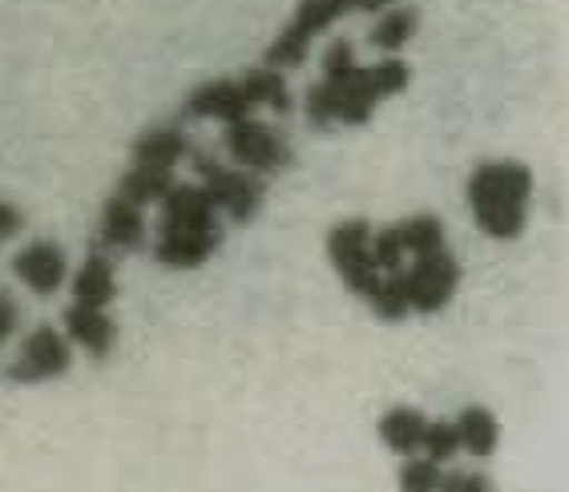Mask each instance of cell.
Listing matches in <instances>:
<instances>
[{"instance_id":"e0dca14e","label":"cell","mask_w":569,"mask_h":492,"mask_svg":"<svg viewBox=\"0 0 569 492\" xmlns=\"http://www.w3.org/2000/svg\"><path fill=\"white\" fill-rule=\"evenodd\" d=\"M174 187V174L170 170H153V165H133L130 174L118 182V194L133 207H146V202H162L166 190Z\"/></svg>"},{"instance_id":"ac0fdd59","label":"cell","mask_w":569,"mask_h":492,"mask_svg":"<svg viewBox=\"0 0 569 492\" xmlns=\"http://www.w3.org/2000/svg\"><path fill=\"white\" fill-rule=\"evenodd\" d=\"M457 436H460V449H469L472 456H493V449H497L493 412H485V408H465L457 420Z\"/></svg>"},{"instance_id":"4fadbf2b","label":"cell","mask_w":569,"mask_h":492,"mask_svg":"<svg viewBox=\"0 0 569 492\" xmlns=\"http://www.w3.org/2000/svg\"><path fill=\"white\" fill-rule=\"evenodd\" d=\"M101 242L110 251H138V247H146L142 207H133L121 194H113L106 202V214H101Z\"/></svg>"},{"instance_id":"cb8c5ba5","label":"cell","mask_w":569,"mask_h":492,"mask_svg":"<svg viewBox=\"0 0 569 492\" xmlns=\"http://www.w3.org/2000/svg\"><path fill=\"white\" fill-rule=\"evenodd\" d=\"M356 66V49H351V41H336L328 49V57H323V77L331 73H343V69Z\"/></svg>"},{"instance_id":"ba28073f","label":"cell","mask_w":569,"mask_h":492,"mask_svg":"<svg viewBox=\"0 0 569 492\" xmlns=\"http://www.w3.org/2000/svg\"><path fill=\"white\" fill-rule=\"evenodd\" d=\"M460 283V271L452 263V254L445 247L425 254H412V271H405V287H408V307L420 311V315H432L440 307L449 303L452 291Z\"/></svg>"},{"instance_id":"9a60e30c","label":"cell","mask_w":569,"mask_h":492,"mask_svg":"<svg viewBox=\"0 0 569 492\" xmlns=\"http://www.w3.org/2000/svg\"><path fill=\"white\" fill-rule=\"evenodd\" d=\"M113 267L106 254H89L81 271H77V283H73V295L77 303H89V307H106L113 299Z\"/></svg>"},{"instance_id":"8fae6325","label":"cell","mask_w":569,"mask_h":492,"mask_svg":"<svg viewBox=\"0 0 569 492\" xmlns=\"http://www.w3.org/2000/svg\"><path fill=\"white\" fill-rule=\"evenodd\" d=\"M12 271L21 274L37 295H53L57 287L66 283V251L57 242H33L12 259Z\"/></svg>"},{"instance_id":"5b68a950","label":"cell","mask_w":569,"mask_h":492,"mask_svg":"<svg viewBox=\"0 0 569 492\" xmlns=\"http://www.w3.org/2000/svg\"><path fill=\"white\" fill-rule=\"evenodd\" d=\"M328 254H331V267L348 283V291H356L360 299H372V291L383 279V271L372 259V227L363 219L340 222L328 234Z\"/></svg>"},{"instance_id":"52a82bcc","label":"cell","mask_w":569,"mask_h":492,"mask_svg":"<svg viewBox=\"0 0 569 492\" xmlns=\"http://www.w3.org/2000/svg\"><path fill=\"white\" fill-rule=\"evenodd\" d=\"M194 170L202 178V190L207 198L219 207V214L234 222H251L263 207V182L247 170H227L222 162H210V158H194Z\"/></svg>"},{"instance_id":"44dd1931","label":"cell","mask_w":569,"mask_h":492,"mask_svg":"<svg viewBox=\"0 0 569 492\" xmlns=\"http://www.w3.org/2000/svg\"><path fill=\"white\" fill-rule=\"evenodd\" d=\"M420 449L428 452V460H437V464H445V460H452V456H457V449H460L457 424H445V420H437V424H425V436H420Z\"/></svg>"},{"instance_id":"277c9868","label":"cell","mask_w":569,"mask_h":492,"mask_svg":"<svg viewBox=\"0 0 569 492\" xmlns=\"http://www.w3.org/2000/svg\"><path fill=\"white\" fill-rule=\"evenodd\" d=\"M259 106H271V110L287 113L291 110V93H287V81L279 69L263 66L254 73H242L234 81H210V86H198L187 98V118H219L234 121L247 118Z\"/></svg>"},{"instance_id":"7a4b0ae2","label":"cell","mask_w":569,"mask_h":492,"mask_svg":"<svg viewBox=\"0 0 569 492\" xmlns=\"http://www.w3.org/2000/svg\"><path fill=\"white\" fill-rule=\"evenodd\" d=\"M222 242V222L219 207L207 198L202 187H170L162 198V234H158V263L190 271L202 267L210 254L219 251Z\"/></svg>"},{"instance_id":"4316f807","label":"cell","mask_w":569,"mask_h":492,"mask_svg":"<svg viewBox=\"0 0 569 492\" xmlns=\"http://www.w3.org/2000/svg\"><path fill=\"white\" fill-rule=\"evenodd\" d=\"M336 4H340V12H380L396 0H336Z\"/></svg>"},{"instance_id":"603a6c76","label":"cell","mask_w":569,"mask_h":492,"mask_svg":"<svg viewBox=\"0 0 569 492\" xmlns=\"http://www.w3.org/2000/svg\"><path fill=\"white\" fill-rule=\"evenodd\" d=\"M437 489H445V492H485L489 489V481H485L481 472H449V476H440Z\"/></svg>"},{"instance_id":"d6986e66","label":"cell","mask_w":569,"mask_h":492,"mask_svg":"<svg viewBox=\"0 0 569 492\" xmlns=\"http://www.w3.org/2000/svg\"><path fill=\"white\" fill-rule=\"evenodd\" d=\"M417 24H420V12H417V9L383 12L380 24L372 29V37H368V41H372L376 49H383V53H396V49H405V44L412 41V33H417Z\"/></svg>"},{"instance_id":"3957f363","label":"cell","mask_w":569,"mask_h":492,"mask_svg":"<svg viewBox=\"0 0 569 492\" xmlns=\"http://www.w3.org/2000/svg\"><path fill=\"white\" fill-rule=\"evenodd\" d=\"M533 174L521 162H485L469 178V207L489 239H517L526 230Z\"/></svg>"},{"instance_id":"d4e9b609","label":"cell","mask_w":569,"mask_h":492,"mask_svg":"<svg viewBox=\"0 0 569 492\" xmlns=\"http://www.w3.org/2000/svg\"><path fill=\"white\" fill-rule=\"evenodd\" d=\"M12 331H17V303L9 291H0V343H9Z\"/></svg>"},{"instance_id":"9c48e42d","label":"cell","mask_w":569,"mask_h":492,"mask_svg":"<svg viewBox=\"0 0 569 492\" xmlns=\"http://www.w3.org/2000/svg\"><path fill=\"white\" fill-rule=\"evenodd\" d=\"M343 12L336 0H303L296 9V17H291V24H287L283 33H279V41L267 49V66L271 69H296L303 66L307 49H311V41H316L323 29H328L331 21H340Z\"/></svg>"},{"instance_id":"2e32d148","label":"cell","mask_w":569,"mask_h":492,"mask_svg":"<svg viewBox=\"0 0 569 492\" xmlns=\"http://www.w3.org/2000/svg\"><path fill=\"white\" fill-rule=\"evenodd\" d=\"M425 424H428V420L420 416L417 408H392V412L380 420V436L392 452H405V456H412V452L420 449Z\"/></svg>"},{"instance_id":"7c38bea8","label":"cell","mask_w":569,"mask_h":492,"mask_svg":"<svg viewBox=\"0 0 569 492\" xmlns=\"http://www.w3.org/2000/svg\"><path fill=\"white\" fill-rule=\"evenodd\" d=\"M66 331L69 340L77 343V348H86L93 360H106L113 348V340H118V328H113V319L101 311V307H89V303H73L66 311Z\"/></svg>"},{"instance_id":"7402d4cb","label":"cell","mask_w":569,"mask_h":492,"mask_svg":"<svg viewBox=\"0 0 569 492\" xmlns=\"http://www.w3.org/2000/svg\"><path fill=\"white\" fill-rule=\"evenodd\" d=\"M440 484V469L437 460H408L400 469V489L408 492H432Z\"/></svg>"},{"instance_id":"8992f818","label":"cell","mask_w":569,"mask_h":492,"mask_svg":"<svg viewBox=\"0 0 569 492\" xmlns=\"http://www.w3.org/2000/svg\"><path fill=\"white\" fill-rule=\"evenodd\" d=\"M222 145H227L230 158H234L242 170H251V174H279V170H287V165L296 162L287 138H279L263 121H251V113L227 121Z\"/></svg>"},{"instance_id":"6da1fadb","label":"cell","mask_w":569,"mask_h":492,"mask_svg":"<svg viewBox=\"0 0 569 492\" xmlns=\"http://www.w3.org/2000/svg\"><path fill=\"white\" fill-rule=\"evenodd\" d=\"M412 73L405 61H380L372 69L351 66L343 73L323 77L316 89H307V121L316 125H363L380 101L408 89Z\"/></svg>"},{"instance_id":"ffe728a7","label":"cell","mask_w":569,"mask_h":492,"mask_svg":"<svg viewBox=\"0 0 569 492\" xmlns=\"http://www.w3.org/2000/svg\"><path fill=\"white\" fill-rule=\"evenodd\" d=\"M396 234H400L405 254H425V251L445 247V227H440L432 214H417V219H408V222H396Z\"/></svg>"},{"instance_id":"484cf974","label":"cell","mask_w":569,"mask_h":492,"mask_svg":"<svg viewBox=\"0 0 569 492\" xmlns=\"http://www.w3.org/2000/svg\"><path fill=\"white\" fill-rule=\"evenodd\" d=\"M24 219H21V210L9 207V202H0V242H9L12 234H21Z\"/></svg>"},{"instance_id":"30bf717a","label":"cell","mask_w":569,"mask_h":492,"mask_svg":"<svg viewBox=\"0 0 569 492\" xmlns=\"http://www.w3.org/2000/svg\"><path fill=\"white\" fill-rule=\"evenodd\" d=\"M69 343L66 335L57 328H37L29 340H24L21 355H17V363L9 368V380L12 383H41V380H53V375L69 372Z\"/></svg>"},{"instance_id":"5bb4252c","label":"cell","mask_w":569,"mask_h":492,"mask_svg":"<svg viewBox=\"0 0 569 492\" xmlns=\"http://www.w3.org/2000/svg\"><path fill=\"white\" fill-rule=\"evenodd\" d=\"M194 150L190 138L178 125H158V130L142 133L133 145V165H153V170H174L187 153Z\"/></svg>"}]
</instances>
